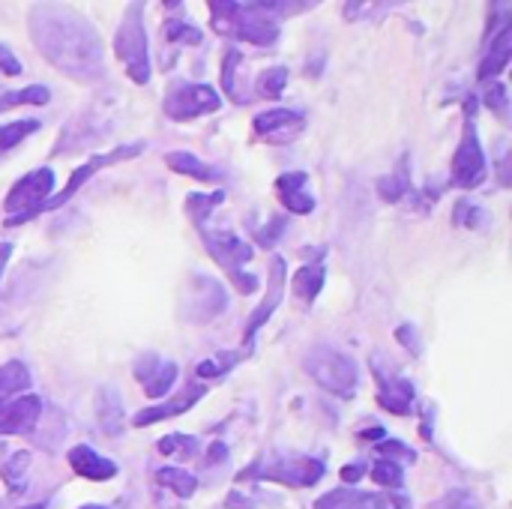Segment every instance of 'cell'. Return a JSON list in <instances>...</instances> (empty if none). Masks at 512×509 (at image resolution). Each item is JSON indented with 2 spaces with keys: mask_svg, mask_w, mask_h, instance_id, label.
Wrapping results in <instances>:
<instances>
[{
  "mask_svg": "<svg viewBox=\"0 0 512 509\" xmlns=\"http://www.w3.org/2000/svg\"><path fill=\"white\" fill-rule=\"evenodd\" d=\"M21 69H24V66L18 63V57H15V54L0 42V72H6V75H12V78H15V75H21Z\"/></svg>",
  "mask_w": 512,
  "mask_h": 509,
  "instance_id": "41",
  "label": "cell"
},
{
  "mask_svg": "<svg viewBox=\"0 0 512 509\" xmlns=\"http://www.w3.org/2000/svg\"><path fill=\"white\" fill-rule=\"evenodd\" d=\"M255 87H258V96L264 99H279L288 87V69L285 66H267L261 69V75L255 78Z\"/></svg>",
  "mask_w": 512,
  "mask_h": 509,
  "instance_id": "29",
  "label": "cell"
},
{
  "mask_svg": "<svg viewBox=\"0 0 512 509\" xmlns=\"http://www.w3.org/2000/svg\"><path fill=\"white\" fill-rule=\"evenodd\" d=\"M219 108H222V96L210 84H174L162 102V111L171 120H195Z\"/></svg>",
  "mask_w": 512,
  "mask_h": 509,
  "instance_id": "10",
  "label": "cell"
},
{
  "mask_svg": "<svg viewBox=\"0 0 512 509\" xmlns=\"http://www.w3.org/2000/svg\"><path fill=\"white\" fill-rule=\"evenodd\" d=\"M69 468L84 477V480H93V483H105V480H114L117 477V465L105 456H99L93 447L81 444V447H72L69 450Z\"/></svg>",
  "mask_w": 512,
  "mask_h": 509,
  "instance_id": "19",
  "label": "cell"
},
{
  "mask_svg": "<svg viewBox=\"0 0 512 509\" xmlns=\"http://www.w3.org/2000/svg\"><path fill=\"white\" fill-rule=\"evenodd\" d=\"M21 509H45V504H36V507H21Z\"/></svg>",
  "mask_w": 512,
  "mask_h": 509,
  "instance_id": "50",
  "label": "cell"
},
{
  "mask_svg": "<svg viewBox=\"0 0 512 509\" xmlns=\"http://www.w3.org/2000/svg\"><path fill=\"white\" fill-rule=\"evenodd\" d=\"M54 189V171L51 168H36L30 174H24L9 195L3 198V210H6V225H24L36 216V210L51 198Z\"/></svg>",
  "mask_w": 512,
  "mask_h": 509,
  "instance_id": "8",
  "label": "cell"
},
{
  "mask_svg": "<svg viewBox=\"0 0 512 509\" xmlns=\"http://www.w3.org/2000/svg\"><path fill=\"white\" fill-rule=\"evenodd\" d=\"M0 509H6V504H3V501H0Z\"/></svg>",
  "mask_w": 512,
  "mask_h": 509,
  "instance_id": "51",
  "label": "cell"
},
{
  "mask_svg": "<svg viewBox=\"0 0 512 509\" xmlns=\"http://www.w3.org/2000/svg\"><path fill=\"white\" fill-rule=\"evenodd\" d=\"M180 366L174 360H165L159 354H144L135 360V381L144 387L147 399H162L171 393V387L177 384Z\"/></svg>",
  "mask_w": 512,
  "mask_h": 509,
  "instance_id": "14",
  "label": "cell"
},
{
  "mask_svg": "<svg viewBox=\"0 0 512 509\" xmlns=\"http://www.w3.org/2000/svg\"><path fill=\"white\" fill-rule=\"evenodd\" d=\"M360 438H363V441H384L387 435H384V429H381V426H372V429H363V432H360Z\"/></svg>",
  "mask_w": 512,
  "mask_h": 509,
  "instance_id": "46",
  "label": "cell"
},
{
  "mask_svg": "<svg viewBox=\"0 0 512 509\" xmlns=\"http://www.w3.org/2000/svg\"><path fill=\"white\" fill-rule=\"evenodd\" d=\"M141 9H144L141 3H132L114 33V54L120 57V63L126 66V72L135 84L150 81V42H147Z\"/></svg>",
  "mask_w": 512,
  "mask_h": 509,
  "instance_id": "7",
  "label": "cell"
},
{
  "mask_svg": "<svg viewBox=\"0 0 512 509\" xmlns=\"http://www.w3.org/2000/svg\"><path fill=\"white\" fill-rule=\"evenodd\" d=\"M366 474H369L366 465H345V468H342V483H345V486H354V483H360Z\"/></svg>",
  "mask_w": 512,
  "mask_h": 509,
  "instance_id": "42",
  "label": "cell"
},
{
  "mask_svg": "<svg viewBox=\"0 0 512 509\" xmlns=\"http://www.w3.org/2000/svg\"><path fill=\"white\" fill-rule=\"evenodd\" d=\"M273 189H276L279 204L288 213L309 216L315 210V195L309 192V174L306 171H285V174H279Z\"/></svg>",
  "mask_w": 512,
  "mask_h": 509,
  "instance_id": "17",
  "label": "cell"
},
{
  "mask_svg": "<svg viewBox=\"0 0 512 509\" xmlns=\"http://www.w3.org/2000/svg\"><path fill=\"white\" fill-rule=\"evenodd\" d=\"M96 420L99 429L111 438H117L126 429V414H123V399L114 387H102L96 393Z\"/></svg>",
  "mask_w": 512,
  "mask_h": 509,
  "instance_id": "21",
  "label": "cell"
},
{
  "mask_svg": "<svg viewBox=\"0 0 512 509\" xmlns=\"http://www.w3.org/2000/svg\"><path fill=\"white\" fill-rule=\"evenodd\" d=\"M408 189H411V177H408V162H405V159H402V168H399L396 174H384V177L378 180V195H381V201H387V204L402 201Z\"/></svg>",
  "mask_w": 512,
  "mask_h": 509,
  "instance_id": "28",
  "label": "cell"
},
{
  "mask_svg": "<svg viewBox=\"0 0 512 509\" xmlns=\"http://www.w3.org/2000/svg\"><path fill=\"white\" fill-rule=\"evenodd\" d=\"M30 384H33V375L21 360H9L0 366V402L30 390Z\"/></svg>",
  "mask_w": 512,
  "mask_h": 509,
  "instance_id": "24",
  "label": "cell"
},
{
  "mask_svg": "<svg viewBox=\"0 0 512 509\" xmlns=\"http://www.w3.org/2000/svg\"><path fill=\"white\" fill-rule=\"evenodd\" d=\"M156 483L165 486L168 492H174L177 498H192L198 492V477L183 468H159Z\"/></svg>",
  "mask_w": 512,
  "mask_h": 509,
  "instance_id": "25",
  "label": "cell"
},
{
  "mask_svg": "<svg viewBox=\"0 0 512 509\" xmlns=\"http://www.w3.org/2000/svg\"><path fill=\"white\" fill-rule=\"evenodd\" d=\"M138 153H144V141H132V144H120V147H114V150H108V153H99V156H90V159H84L75 171H72V177H69V183L57 192V195H51L39 210H36V216L39 213H48V210H57V207H63L66 201H72L75 195H78V189L93 177V174H99L102 168H111V165H117V162H126V159H135Z\"/></svg>",
  "mask_w": 512,
  "mask_h": 509,
  "instance_id": "9",
  "label": "cell"
},
{
  "mask_svg": "<svg viewBox=\"0 0 512 509\" xmlns=\"http://www.w3.org/2000/svg\"><path fill=\"white\" fill-rule=\"evenodd\" d=\"M372 369H375V381H378V405L396 417H408L417 402L414 384L405 375H399L396 369H384L378 363V357L372 360Z\"/></svg>",
  "mask_w": 512,
  "mask_h": 509,
  "instance_id": "11",
  "label": "cell"
},
{
  "mask_svg": "<svg viewBox=\"0 0 512 509\" xmlns=\"http://www.w3.org/2000/svg\"><path fill=\"white\" fill-rule=\"evenodd\" d=\"M39 54L75 81H96L105 72V51L96 27L63 3H36L27 18Z\"/></svg>",
  "mask_w": 512,
  "mask_h": 509,
  "instance_id": "1",
  "label": "cell"
},
{
  "mask_svg": "<svg viewBox=\"0 0 512 509\" xmlns=\"http://www.w3.org/2000/svg\"><path fill=\"white\" fill-rule=\"evenodd\" d=\"M240 63H243V54L237 48H228L225 57H222V90L237 105H243L240 102V93H237V69H240Z\"/></svg>",
  "mask_w": 512,
  "mask_h": 509,
  "instance_id": "34",
  "label": "cell"
},
{
  "mask_svg": "<svg viewBox=\"0 0 512 509\" xmlns=\"http://www.w3.org/2000/svg\"><path fill=\"white\" fill-rule=\"evenodd\" d=\"M39 129V120L36 117H27V120H12L6 126H0V156L12 147H18L27 135H33Z\"/></svg>",
  "mask_w": 512,
  "mask_h": 509,
  "instance_id": "33",
  "label": "cell"
},
{
  "mask_svg": "<svg viewBox=\"0 0 512 509\" xmlns=\"http://www.w3.org/2000/svg\"><path fill=\"white\" fill-rule=\"evenodd\" d=\"M399 342L408 345L411 354H420V339H414V327H411V324H402V327H399Z\"/></svg>",
  "mask_w": 512,
  "mask_h": 509,
  "instance_id": "43",
  "label": "cell"
},
{
  "mask_svg": "<svg viewBox=\"0 0 512 509\" xmlns=\"http://www.w3.org/2000/svg\"><path fill=\"white\" fill-rule=\"evenodd\" d=\"M156 447H159L162 456H177V459H195V456H201V444L192 435H165Z\"/></svg>",
  "mask_w": 512,
  "mask_h": 509,
  "instance_id": "32",
  "label": "cell"
},
{
  "mask_svg": "<svg viewBox=\"0 0 512 509\" xmlns=\"http://www.w3.org/2000/svg\"><path fill=\"white\" fill-rule=\"evenodd\" d=\"M378 453L387 459V462H405V465H411V462H417V453L411 450V447H405L402 441H393V438H384V441H378Z\"/></svg>",
  "mask_w": 512,
  "mask_h": 509,
  "instance_id": "36",
  "label": "cell"
},
{
  "mask_svg": "<svg viewBox=\"0 0 512 509\" xmlns=\"http://www.w3.org/2000/svg\"><path fill=\"white\" fill-rule=\"evenodd\" d=\"M324 477V462L312 456H273V459H258L249 468L237 474V480H267V483H282L291 489H309Z\"/></svg>",
  "mask_w": 512,
  "mask_h": 509,
  "instance_id": "6",
  "label": "cell"
},
{
  "mask_svg": "<svg viewBox=\"0 0 512 509\" xmlns=\"http://www.w3.org/2000/svg\"><path fill=\"white\" fill-rule=\"evenodd\" d=\"M303 366L321 390H327L339 399H354L357 384H360V369L351 354L318 345L306 354Z\"/></svg>",
  "mask_w": 512,
  "mask_h": 509,
  "instance_id": "4",
  "label": "cell"
},
{
  "mask_svg": "<svg viewBox=\"0 0 512 509\" xmlns=\"http://www.w3.org/2000/svg\"><path fill=\"white\" fill-rule=\"evenodd\" d=\"M162 39H168L171 45H201L204 33H201V27H195L192 21L177 15V18H168L162 24Z\"/></svg>",
  "mask_w": 512,
  "mask_h": 509,
  "instance_id": "27",
  "label": "cell"
},
{
  "mask_svg": "<svg viewBox=\"0 0 512 509\" xmlns=\"http://www.w3.org/2000/svg\"><path fill=\"white\" fill-rule=\"evenodd\" d=\"M201 234V243L207 249V255L228 273L231 285L240 291V294H255L258 291V279L252 273H243V264L252 261V246L237 237L234 231H222V228H198Z\"/></svg>",
  "mask_w": 512,
  "mask_h": 509,
  "instance_id": "3",
  "label": "cell"
},
{
  "mask_svg": "<svg viewBox=\"0 0 512 509\" xmlns=\"http://www.w3.org/2000/svg\"><path fill=\"white\" fill-rule=\"evenodd\" d=\"M282 231H285V219H270L261 231H258V243L264 246V249H273L276 243H279V237H282Z\"/></svg>",
  "mask_w": 512,
  "mask_h": 509,
  "instance_id": "40",
  "label": "cell"
},
{
  "mask_svg": "<svg viewBox=\"0 0 512 509\" xmlns=\"http://www.w3.org/2000/svg\"><path fill=\"white\" fill-rule=\"evenodd\" d=\"M512 54V24L510 18L501 24V30L489 39V54L480 63V81H489L495 75H501L507 69Z\"/></svg>",
  "mask_w": 512,
  "mask_h": 509,
  "instance_id": "20",
  "label": "cell"
},
{
  "mask_svg": "<svg viewBox=\"0 0 512 509\" xmlns=\"http://www.w3.org/2000/svg\"><path fill=\"white\" fill-rule=\"evenodd\" d=\"M228 306L225 288L222 282H216L213 276H195L192 279V291L186 297V318L195 324L213 321L216 315H222Z\"/></svg>",
  "mask_w": 512,
  "mask_h": 509,
  "instance_id": "13",
  "label": "cell"
},
{
  "mask_svg": "<svg viewBox=\"0 0 512 509\" xmlns=\"http://www.w3.org/2000/svg\"><path fill=\"white\" fill-rule=\"evenodd\" d=\"M27 468H30V453L18 450L3 462V483L9 486V492H24V480H27Z\"/></svg>",
  "mask_w": 512,
  "mask_h": 509,
  "instance_id": "31",
  "label": "cell"
},
{
  "mask_svg": "<svg viewBox=\"0 0 512 509\" xmlns=\"http://www.w3.org/2000/svg\"><path fill=\"white\" fill-rule=\"evenodd\" d=\"M285 282H288V267H285V261H282V255H273L270 258V282H267V294H264V303L252 312V318H249V324H246V345L252 348V342H255V333L273 318V312L282 306V297H285Z\"/></svg>",
  "mask_w": 512,
  "mask_h": 509,
  "instance_id": "15",
  "label": "cell"
},
{
  "mask_svg": "<svg viewBox=\"0 0 512 509\" xmlns=\"http://www.w3.org/2000/svg\"><path fill=\"white\" fill-rule=\"evenodd\" d=\"M207 393V387L201 381H192L186 384L177 396H171L168 402H159V405H150V408H141L135 417H132V426L135 429H147L153 423H162V420H171V417H180L186 414L189 408H195V402H201Z\"/></svg>",
  "mask_w": 512,
  "mask_h": 509,
  "instance_id": "16",
  "label": "cell"
},
{
  "mask_svg": "<svg viewBox=\"0 0 512 509\" xmlns=\"http://www.w3.org/2000/svg\"><path fill=\"white\" fill-rule=\"evenodd\" d=\"M165 165H168L171 171H177V174H183V177H192V180H201V183H210V180H219V177H222L219 168L201 162V159H198L195 153H189V150H171V153H165Z\"/></svg>",
  "mask_w": 512,
  "mask_h": 509,
  "instance_id": "22",
  "label": "cell"
},
{
  "mask_svg": "<svg viewBox=\"0 0 512 509\" xmlns=\"http://www.w3.org/2000/svg\"><path fill=\"white\" fill-rule=\"evenodd\" d=\"M210 24L219 36L252 42V45H273L282 33L279 18L270 12V3H237V0H210Z\"/></svg>",
  "mask_w": 512,
  "mask_h": 509,
  "instance_id": "2",
  "label": "cell"
},
{
  "mask_svg": "<svg viewBox=\"0 0 512 509\" xmlns=\"http://www.w3.org/2000/svg\"><path fill=\"white\" fill-rule=\"evenodd\" d=\"M9 255H12V243H0V279H3V270L9 264Z\"/></svg>",
  "mask_w": 512,
  "mask_h": 509,
  "instance_id": "47",
  "label": "cell"
},
{
  "mask_svg": "<svg viewBox=\"0 0 512 509\" xmlns=\"http://www.w3.org/2000/svg\"><path fill=\"white\" fill-rule=\"evenodd\" d=\"M486 174H489V156L477 135V99L471 96L465 105V132L450 165V183L459 189H477L486 180Z\"/></svg>",
  "mask_w": 512,
  "mask_h": 509,
  "instance_id": "5",
  "label": "cell"
},
{
  "mask_svg": "<svg viewBox=\"0 0 512 509\" xmlns=\"http://www.w3.org/2000/svg\"><path fill=\"white\" fill-rule=\"evenodd\" d=\"M483 102L489 105V111H495L498 117H507V108H510V93L501 81H489L486 93H483Z\"/></svg>",
  "mask_w": 512,
  "mask_h": 509,
  "instance_id": "37",
  "label": "cell"
},
{
  "mask_svg": "<svg viewBox=\"0 0 512 509\" xmlns=\"http://www.w3.org/2000/svg\"><path fill=\"white\" fill-rule=\"evenodd\" d=\"M432 414H435V405H426V420H423V438H432Z\"/></svg>",
  "mask_w": 512,
  "mask_h": 509,
  "instance_id": "48",
  "label": "cell"
},
{
  "mask_svg": "<svg viewBox=\"0 0 512 509\" xmlns=\"http://www.w3.org/2000/svg\"><path fill=\"white\" fill-rule=\"evenodd\" d=\"M222 201H225V192L222 189H216V192H189L186 195V213L201 228V225H207V219L213 216L216 204H222Z\"/></svg>",
  "mask_w": 512,
  "mask_h": 509,
  "instance_id": "26",
  "label": "cell"
},
{
  "mask_svg": "<svg viewBox=\"0 0 512 509\" xmlns=\"http://www.w3.org/2000/svg\"><path fill=\"white\" fill-rule=\"evenodd\" d=\"M432 509H483V507H480V501H477L471 492H465V489H453V492H447L441 501H435Z\"/></svg>",
  "mask_w": 512,
  "mask_h": 509,
  "instance_id": "38",
  "label": "cell"
},
{
  "mask_svg": "<svg viewBox=\"0 0 512 509\" xmlns=\"http://www.w3.org/2000/svg\"><path fill=\"white\" fill-rule=\"evenodd\" d=\"M453 225L468 228V231H483L486 225H492V216L474 201H459L453 210Z\"/></svg>",
  "mask_w": 512,
  "mask_h": 509,
  "instance_id": "30",
  "label": "cell"
},
{
  "mask_svg": "<svg viewBox=\"0 0 512 509\" xmlns=\"http://www.w3.org/2000/svg\"><path fill=\"white\" fill-rule=\"evenodd\" d=\"M225 507H228V509H258V507H255V501L243 498L240 492H231V498L225 501Z\"/></svg>",
  "mask_w": 512,
  "mask_h": 509,
  "instance_id": "44",
  "label": "cell"
},
{
  "mask_svg": "<svg viewBox=\"0 0 512 509\" xmlns=\"http://www.w3.org/2000/svg\"><path fill=\"white\" fill-rule=\"evenodd\" d=\"M237 363V357H231V360H225V357H216V360H204V363H198L195 366V375H198V381L201 378H222V375H228L231 372V366Z\"/></svg>",
  "mask_w": 512,
  "mask_h": 509,
  "instance_id": "39",
  "label": "cell"
},
{
  "mask_svg": "<svg viewBox=\"0 0 512 509\" xmlns=\"http://www.w3.org/2000/svg\"><path fill=\"white\" fill-rule=\"evenodd\" d=\"M252 129L261 141L270 144H291L294 138H300V132L306 129V114L297 108H270L255 114Z\"/></svg>",
  "mask_w": 512,
  "mask_h": 509,
  "instance_id": "12",
  "label": "cell"
},
{
  "mask_svg": "<svg viewBox=\"0 0 512 509\" xmlns=\"http://www.w3.org/2000/svg\"><path fill=\"white\" fill-rule=\"evenodd\" d=\"M81 509H108V507H99V504H87V507H81Z\"/></svg>",
  "mask_w": 512,
  "mask_h": 509,
  "instance_id": "49",
  "label": "cell"
},
{
  "mask_svg": "<svg viewBox=\"0 0 512 509\" xmlns=\"http://www.w3.org/2000/svg\"><path fill=\"white\" fill-rule=\"evenodd\" d=\"M225 459H228V447H225V444H213L210 453H207V465H219V462H225Z\"/></svg>",
  "mask_w": 512,
  "mask_h": 509,
  "instance_id": "45",
  "label": "cell"
},
{
  "mask_svg": "<svg viewBox=\"0 0 512 509\" xmlns=\"http://www.w3.org/2000/svg\"><path fill=\"white\" fill-rule=\"evenodd\" d=\"M369 477H372L378 486H384V489H402V483H405L402 465L387 462V459H378V462L369 468Z\"/></svg>",
  "mask_w": 512,
  "mask_h": 509,
  "instance_id": "35",
  "label": "cell"
},
{
  "mask_svg": "<svg viewBox=\"0 0 512 509\" xmlns=\"http://www.w3.org/2000/svg\"><path fill=\"white\" fill-rule=\"evenodd\" d=\"M324 279H327L324 264H306V267H300V270L294 273V279H291L294 297H297L303 306H312L315 297H318L321 288H324Z\"/></svg>",
  "mask_w": 512,
  "mask_h": 509,
  "instance_id": "23",
  "label": "cell"
},
{
  "mask_svg": "<svg viewBox=\"0 0 512 509\" xmlns=\"http://www.w3.org/2000/svg\"><path fill=\"white\" fill-rule=\"evenodd\" d=\"M42 417L39 396H21L0 402V435H27Z\"/></svg>",
  "mask_w": 512,
  "mask_h": 509,
  "instance_id": "18",
  "label": "cell"
}]
</instances>
